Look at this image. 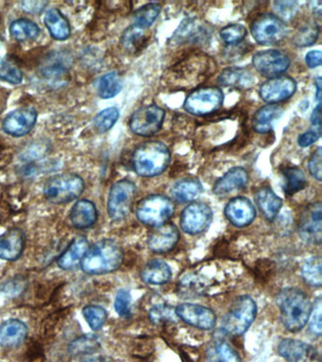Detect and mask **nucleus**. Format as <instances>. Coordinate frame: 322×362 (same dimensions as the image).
Here are the masks:
<instances>
[{
	"instance_id": "nucleus-1",
	"label": "nucleus",
	"mask_w": 322,
	"mask_h": 362,
	"mask_svg": "<svg viewBox=\"0 0 322 362\" xmlns=\"http://www.w3.org/2000/svg\"><path fill=\"white\" fill-rule=\"evenodd\" d=\"M277 305L281 312L282 325L293 333L305 327L313 307L305 293L296 288L282 290L277 295Z\"/></svg>"
},
{
	"instance_id": "nucleus-2",
	"label": "nucleus",
	"mask_w": 322,
	"mask_h": 362,
	"mask_svg": "<svg viewBox=\"0 0 322 362\" xmlns=\"http://www.w3.org/2000/svg\"><path fill=\"white\" fill-rule=\"evenodd\" d=\"M124 254L117 241L105 239L96 241L82 261V269L88 275H104L117 271L122 265Z\"/></svg>"
},
{
	"instance_id": "nucleus-3",
	"label": "nucleus",
	"mask_w": 322,
	"mask_h": 362,
	"mask_svg": "<svg viewBox=\"0 0 322 362\" xmlns=\"http://www.w3.org/2000/svg\"><path fill=\"white\" fill-rule=\"evenodd\" d=\"M170 159L171 155L166 144L161 141H148L135 149L133 166L141 177H155L166 171Z\"/></svg>"
},
{
	"instance_id": "nucleus-4",
	"label": "nucleus",
	"mask_w": 322,
	"mask_h": 362,
	"mask_svg": "<svg viewBox=\"0 0 322 362\" xmlns=\"http://www.w3.org/2000/svg\"><path fill=\"white\" fill-rule=\"evenodd\" d=\"M83 191L85 181L76 174L55 175L44 185V196L53 204H65L75 200Z\"/></svg>"
},
{
	"instance_id": "nucleus-5",
	"label": "nucleus",
	"mask_w": 322,
	"mask_h": 362,
	"mask_svg": "<svg viewBox=\"0 0 322 362\" xmlns=\"http://www.w3.org/2000/svg\"><path fill=\"white\" fill-rule=\"evenodd\" d=\"M175 206L171 199L161 195L146 196L138 203L136 216L144 225L158 227L166 224L173 215Z\"/></svg>"
},
{
	"instance_id": "nucleus-6",
	"label": "nucleus",
	"mask_w": 322,
	"mask_h": 362,
	"mask_svg": "<svg viewBox=\"0 0 322 362\" xmlns=\"http://www.w3.org/2000/svg\"><path fill=\"white\" fill-rule=\"evenodd\" d=\"M256 313L257 306L255 300L248 295L240 296L223 320L225 332L232 336L244 334L255 321Z\"/></svg>"
},
{
	"instance_id": "nucleus-7",
	"label": "nucleus",
	"mask_w": 322,
	"mask_h": 362,
	"mask_svg": "<svg viewBox=\"0 0 322 362\" xmlns=\"http://www.w3.org/2000/svg\"><path fill=\"white\" fill-rule=\"evenodd\" d=\"M136 196V186L130 180L117 181L110 190L107 209L110 218L121 221L129 215Z\"/></svg>"
},
{
	"instance_id": "nucleus-8",
	"label": "nucleus",
	"mask_w": 322,
	"mask_h": 362,
	"mask_svg": "<svg viewBox=\"0 0 322 362\" xmlns=\"http://www.w3.org/2000/svg\"><path fill=\"white\" fill-rule=\"evenodd\" d=\"M224 94L221 89L204 87L192 92L185 99V109L196 117H205L219 111L223 104Z\"/></svg>"
},
{
	"instance_id": "nucleus-9",
	"label": "nucleus",
	"mask_w": 322,
	"mask_h": 362,
	"mask_svg": "<svg viewBox=\"0 0 322 362\" xmlns=\"http://www.w3.org/2000/svg\"><path fill=\"white\" fill-rule=\"evenodd\" d=\"M251 33L258 44L273 46L284 40L287 28L284 21L273 15H263L251 25Z\"/></svg>"
},
{
	"instance_id": "nucleus-10",
	"label": "nucleus",
	"mask_w": 322,
	"mask_h": 362,
	"mask_svg": "<svg viewBox=\"0 0 322 362\" xmlns=\"http://www.w3.org/2000/svg\"><path fill=\"white\" fill-rule=\"evenodd\" d=\"M164 115L166 112L157 105H149L140 107L130 118V130L135 135L144 137L156 135L161 130Z\"/></svg>"
},
{
	"instance_id": "nucleus-11",
	"label": "nucleus",
	"mask_w": 322,
	"mask_h": 362,
	"mask_svg": "<svg viewBox=\"0 0 322 362\" xmlns=\"http://www.w3.org/2000/svg\"><path fill=\"white\" fill-rule=\"evenodd\" d=\"M213 219V212L205 203H192L180 215V227L185 233L198 235L205 232Z\"/></svg>"
},
{
	"instance_id": "nucleus-12",
	"label": "nucleus",
	"mask_w": 322,
	"mask_h": 362,
	"mask_svg": "<svg viewBox=\"0 0 322 362\" xmlns=\"http://www.w3.org/2000/svg\"><path fill=\"white\" fill-rule=\"evenodd\" d=\"M298 233L306 243L321 245L322 241V207L319 202L306 207L298 222Z\"/></svg>"
},
{
	"instance_id": "nucleus-13",
	"label": "nucleus",
	"mask_w": 322,
	"mask_h": 362,
	"mask_svg": "<svg viewBox=\"0 0 322 362\" xmlns=\"http://www.w3.org/2000/svg\"><path fill=\"white\" fill-rule=\"evenodd\" d=\"M175 313L183 322L203 330H210L216 325L217 317L211 309L197 304H180L175 309Z\"/></svg>"
},
{
	"instance_id": "nucleus-14",
	"label": "nucleus",
	"mask_w": 322,
	"mask_h": 362,
	"mask_svg": "<svg viewBox=\"0 0 322 362\" xmlns=\"http://www.w3.org/2000/svg\"><path fill=\"white\" fill-rule=\"evenodd\" d=\"M253 67L266 78H276L285 73L290 65L289 58L279 51L258 52L253 56Z\"/></svg>"
},
{
	"instance_id": "nucleus-15",
	"label": "nucleus",
	"mask_w": 322,
	"mask_h": 362,
	"mask_svg": "<svg viewBox=\"0 0 322 362\" xmlns=\"http://www.w3.org/2000/svg\"><path fill=\"white\" fill-rule=\"evenodd\" d=\"M37 120V112L33 107H21L8 114L2 128L12 137H23L33 130Z\"/></svg>"
},
{
	"instance_id": "nucleus-16",
	"label": "nucleus",
	"mask_w": 322,
	"mask_h": 362,
	"mask_svg": "<svg viewBox=\"0 0 322 362\" xmlns=\"http://www.w3.org/2000/svg\"><path fill=\"white\" fill-rule=\"evenodd\" d=\"M297 84L292 78L276 77L264 83L260 88V96L269 104L279 103L295 94Z\"/></svg>"
},
{
	"instance_id": "nucleus-17",
	"label": "nucleus",
	"mask_w": 322,
	"mask_h": 362,
	"mask_svg": "<svg viewBox=\"0 0 322 362\" xmlns=\"http://www.w3.org/2000/svg\"><path fill=\"white\" fill-rule=\"evenodd\" d=\"M278 353L287 362H319L318 351L302 341L282 340L279 343Z\"/></svg>"
},
{
	"instance_id": "nucleus-18",
	"label": "nucleus",
	"mask_w": 322,
	"mask_h": 362,
	"mask_svg": "<svg viewBox=\"0 0 322 362\" xmlns=\"http://www.w3.org/2000/svg\"><path fill=\"white\" fill-rule=\"evenodd\" d=\"M224 212L227 219L237 227H245L251 225L256 215L253 204L250 199L243 196L232 199L227 204Z\"/></svg>"
},
{
	"instance_id": "nucleus-19",
	"label": "nucleus",
	"mask_w": 322,
	"mask_h": 362,
	"mask_svg": "<svg viewBox=\"0 0 322 362\" xmlns=\"http://www.w3.org/2000/svg\"><path fill=\"white\" fill-rule=\"evenodd\" d=\"M180 239V232L176 225L164 224L149 236L148 245L154 253L164 254L172 250L176 246Z\"/></svg>"
},
{
	"instance_id": "nucleus-20",
	"label": "nucleus",
	"mask_w": 322,
	"mask_h": 362,
	"mask_svg": "<svg viewBox=\"0 0 322 362\" xmlns=\"http://www.w3.org/2000/svg\"><path fill=\"white\" fill-rule=\"evenodd\" d=\"M25 248L24 232L19 228H10L0 236V259L14 261L20 258Z\"/></svg>"
},
{
	"instance_id": "nucleus-21",
	"label": "nucleus",
	"mask_w": 322,
	"mask_h": 362,
	"mask_svg": "<svg viewBox=\"0 0 322 362\" xmlns=\"http://www.w3.org/2000/svg\"><path fill=\"white\" fill-rule=\"evenodd\" d=\"M248 182V174L244 168L234 167L214 183L213 191L214 195L226 196L242 190Z\"/></svg>"
},
{
	"instance_id": "nucleus-22",
	"label": "nucleus",
	"mask_w": 322,
	"mask_h": 362,
	"mask_svg": "<svg viewBox=\"0 0 322 362\" xmlns=\"http://www.w3.org/2000/svg\"><path fill=\"white\" fill-rule=\"evenodd\" d=\"M69 219L73 227L78 230L91 227L98 220V211L95 204L85 199L77 201L70 211Z\"/></svg>"
},
{
	"instance_id": "nucleus-23",
	"label": "nucleus",
	"mask_w": 322,
	"mask_h": 362,
	"mask_svg": "<svg viewBox=\"0 0 322 362\" xmlns=\"http://www.w3.org/2000/svg\"><path fill=\"white\" fill-rule=\"evenodd\" d=\"M89 249L87 239L78 236L65 249L64 253L58 259V266L62 270H71L77 265L82 264L83 258Z\"/></svg>"
},
{
	"instance_id": "nucleus-24",
	"label": "nucleus",
	"mask_w": 322,
	"mask_h": 362,
	"mask_svg": "<svg viewBox=\"0 0 322 362\" xmlns=\"http://www.w3.org/2000/svg\"><path fill=\"white\" fill-rule=\"evenodd\" d=\"M28 327L20 320L10 319L0 327V345L3 347H17L24 342Z\"/></svg>"
},
{
	"instance_id": "nucleus-25",
	"label": "nucleus",
	"mask_w": 322,
	"mask_h": 362,
	"mask_svg": "<svg viewBox=\"0 0 322 362\" xmlns=\"http://www.w3.org/2000/svg\"><path fill=\"white\" fill-rule=\"evenodd\" d=\"M172 277L171 269L167 262L153 259L146 264L141 271V279L149 285H164Z\"/></svg>"
},
{
	"instance_id": "nucleus-26",
	"label": "nucleus",
	"mask_w": 322,
	"mask_h": 362,
	"mask_svg": "<svg viewBox=\"0 0 322 362\" xmlns=\"http://www.w3.org/2000/svg\"><path fill=\"white\" fill-rule=\"evenodd\" d=\"M256 204L269 221H273L282 206V199L271 188L259 189L255 193Z\"/></svg>"
},
{
	"instance_id": "nucleus-27",
	"label": "nucleus",
	"mask_w": 322,
	"mask_h": 362,
	"mask_svg": "<svg viewBox=\"0 0 322 362\" xmlns=\"http://www.w3.org/2000/svg\"><path fill=\"white\" fill-rule=\"evenodd\" d=\"M221 85L235 89H248L255 83V78L244 68H228L219 77Z\"/></svg>"
},
{
	"instance_id": "nucleus-28",
	"label": "nucleus",
	"mask_w": 322,
	"mask_h": 362,
	"mask_svg": "<svg viewBox=\"0 0 322 362\" xmlns=\"http://www.w3.org/2000/svg\"><path fill=\"white\" fill-rule=\"evenodd\" d=\"M44 24L49 33L58 41H65L69 38L71 30L67 17L58 9H51L44 17Z\"/></svg>"
},
{
	"instance_id": "nucleus-29",
	"label": "nucleus",
	"mask_w": 322,
	"mask_h": 362,
	"mask_svg": "<svg viewBox=\"0 0 322 362\" xmlns=\"http://www.w3.org/2000/svg\"><path fill=\"white\" fill-rule=\"evenodd\" d=\"M284 114V110L277 105L269 104L259 109L253 120V128L258 133H268L272 130L275 120H278Z\"/></svg>"
},
{
	"instance_id": "nucleus-30",
	"label": "nucleus",
	"mask_w": 322,
	"mask_h": 362,
	"mask_svg": "<svg viewBox=\"0 0 322 362\" xmlns=\"http://www.w3.org/2000/svg\"><path fill=\"white\" fill-rule=\"evenodd\" d=\"M203 193V185L200 181L188 178L178 181L170 190V195L179 203H187L195 200Z\"/></svg>"
},
{
	"instance_id": "nucleus-31",
	"label": "nucleus",
	"mask_w": 322,
	"mask_h": 362,
	"mask_svg": "<svg viewBox=\"0 0 322 362\" xmlns=\"http://www.w3.org/2000/svg\"><path fill=\"white\" fill-rule=\"evenodd\" d=\"M70 62H71V59L68 55L58 52V53L51 55L48 59L44 60L41 71L46 78H58L67 72L70 67Z\"/></svg>"
},
{
	"instance_id": "nucleus-32",
	"label": "nucleus",
	"mask_w": 322,
	"mask_h": 362,
	"mask_svg": "<svg viewBox=\"0 0 322 362\" xmlns=\"http://www.w3.org/2000/svg\"><path fill=\"white\" fill-rule=\"evenodd\" d=\"M206 362H241L234 348L224 341H217L207 349Z\"/></svg>"
},
{
	"instance_id": "nucleus-33",
	"label": "nucleus",
	"mask_w": 322,
	"mask_h": 362,
	"mask_svg": "<svg viewBox=\"0 0 322 362\" xmlns=\"http://www.w3.org/2000/svg\"><path fill=\"white\" fill-rule=\"evenodd\" d=\"M146 31L137 24H133L122 34L121 44L126 51L135 53L145 44Z\"/></svg>"
},
{
	"instance_id": "nucleus-34",
	"label": "nucleus",
	"mask_w": 322,
	"mask_h": 362,
	"mask_svg": "<svg viewBox=\"0 0 322 362\" xmlns=\"http://www.w3.org/2000/svg\"><path fill=\"white\" fill-rule=\"evenodd\" d=\"M10 33L15 40L30 41L38 37L40 34V28L33 21L18 19L10 25Z\"/></svg>"
},
{
	"instance_id": "nucleus-35",
	"label": "nucleus",
	"mask_w": 322,
	"mask_h": 362,
	"mask_svg": "<svg viewBox=\"0 0 322 362\" xmlns=\"http://www.w3.org/2000/svg\"><path fill=\"white\" fill-rule=\"evenodd\" d=\"M122 89V80L116 71L107 73L99 78L98 83V94L101 98H114Z\"/></svg>"
},
{
	"instance_id": "nucleus-36",
	"label": "nucleus",
	"mask_w": 322,
	"mask_h": 362,
	"mask_svg": "<svg viewBox=\"0 0 322 362\" xmlns=\"http://www.w3.org/2000/svg\"><path fill=\"white\" fill-rule=\"evenodd\" d=\"M284 191L287 196H293L306 187V178L300 168L287 167L284 170Z\"/></svg>"
},
{
	"instance_id": "nucleus-37",
	"label": "nucleus",
	"mask_w": 322,
	"mask_h": 362,
	"mask_svg": "<svg viewBox=\"0 0 322 362\" xmlns=\"http://www.w3.org/2000/svg\"><path fill=\"white\" fill-rule=\"evenodd\" d=\"M99 347L101 343L98 338L94 335H85L73 341L68 350L73 356H85L96 352Z\"/></svg>"
},
{
	"instance_id": "nucleus-38",
	"label": "nucleus",
	"mask_w": 322,
	"mask_h": 362,
	"mask_svg": "<svg viewBox=\"0 0 322 362\" xmlns=\"http://www.w3.org/2000/svg\"><path fill=\"white\" fill-rule=\"evenodd\" d=\"M321 258L314 256L308 259L303 266V277L308 285L312 287H321L322 284Z\"/></svg>"
},
{
	"instance_id": "nucleus-39",
	"label": "nucleus",
	"mask_w": 322,
	"mask_h": 362,
	"mask_svg": "<svg viewBox=\"0 0 322 362\" xmlns=\"http://www.w3.org/2000/svg\"><path fill=\"white\" fill-rule=\"evenodd\" d=\"M160 12H161V6L159 4H146L136 10L135 15H133L135 24L145 28L151 27L156 18L158 17Z\"/></svg>"
},
{
	"instance_id": "nucleus-40",
	"label": "nucleus",
	"mask_w": 322,
	"mask_h": 362,
	"mask_svg": "<svg viewBox=\"0 0 322 362\" xmlns=\"http://www.w3.org/2000/svg\"><path fill=\"white\" fill-rule=\"evenodd\" d=\"M83 314L89 327L93 330L101 329L105 325L108 317L105 309L96 305L86 306L83 308Z\"/></svg>"
},
{
	"instance_id": "nucleus-41",
	"label": "nucleus",
	"mask_w": 322,
	"mask_h": 362,
	"mask_svg": "<svg viewBox=\"0 0 322 362\" xmlns=\"http://www.w3.org/2000/svg\"><path fill=\"white\" fill-rule=\"evenodd\" d=\"M119 117V112L117 107H112L108 109L103 110L99 112L94 121L95 128L99 133H104L111 130L116 124Z\"/></svg>"
},
{
	"instance_id": "nucleus-42",
	"label": "nucleus",
	"mask_w": 322,
	"mask_h": 362,
	"mask_svg": "<svg viewBox=\"0 0 322 362\" xmlns=\"http://www.w3.org/2000/svg\"><path fill=\"white\" fill-rule=\"evenodd\" d=\"M0 80L10 84H20L23 80V72L12 60L4 59L0 62Z\"/></svg>"
},
{
	"instance_id": "nucleus-43",
	"label": "nucleus",
	"mask_w": 322,
	"mask_h": 362,
	"mask_svg": "<svg viewBox=\"0 0 322 362\" xmlns=\"http://www.w3.org/2000/svg\"><path fill=\"white\" fill-rule=\"evenodd\" d=\"M319 28L316 24H308L305 26L296 34L294 38V43L298 46H309L313 44L318 39L319 36Z\"/></svg>"
},
{
	"instance_id": "nucleus-44",
	"label": "nucleus",
	"mask_w": 322,
	"mask_h": 362,
	"mask_svg": "<svg viewBox=\"0 0 322 362\" xmlns=\"http://www.w3.org/2000/svg\"><path fill=\"white\" fill-rule=\"evenodd\" d=\"M221 36L222 40L228 44H238L244 40V38L247 36V30H246L244 26L239 25V24H232V25L222 28Z\"/></svg>"
},
{
	"instance_id": "nucleus-45",
	"label": "nucleus",
	"mask_w": 322,
	"mask_h": 362,
	"mask_svg": "<svg viewBox=\"0 0 322 362\" xmlns=\"http://www.w3.org/2000/svg\"><path fill=\"white\" fill-rule=\"evenodd\" d=\"M115 309L119 316L129 317L130 314V295L125 288L117 292L115 300Z\"/></svg>"
},
{
	"instance_id": "nucleus-46",
	"label": "nucleus",
	"mask_w": 322,
	"mask_h": 362,
	"mask_svg": "<svg viewBox=\"0 0 322 362\" xmlns=\"http://www.w3.org/2000/svg\"><path fill=\"white\" fill-rule=\"evenodd\" d=\"M321 299L318 298L315 302V305L312 307L310 317V330L316 336H321L322 331L321 327Z\"/></svg>"
},
{
	"instance_id": "nucleus-47",
	"label": "nucleus",
	"mask_w": 322,
	"mask_h": 362,
	"mask_svg": "<svg viewBox=\"0 0 322 362\" xmlns=\"http://www.w3.org/2000/svg\"><path fill=\"white\" fill-rule=\"evenodd\" d=\"M174 314H176L175 309L173 311V309L163 305L154 307L149 311V317H151V321L156 322V324L167 321V320H171Z\"/></svg>"
},
{
	"instance_id": "nucleus-48",
	"label": "nucleus",
	"mask_w": 322,
	"mask_h": 362,
	"mask_svg": "<svg viewBox=\"0 0 322 362\" xmlns=\"http://www.w3.org/2000/svg\"><path fill=\"white\" fill-rule=\"evenodd\" d=\"M321 151V148L316 149V150L314 152L312 157H311L310 161H309V171H310V174L312 175V177L319 181H321L322 177Z\"/></svg>"
},
{
	"instance_id": "nucleus-49",
	"label": "nucleus",
	"mask_w": 322,
	"mask_h": 362,
	"mask_svg": "<svg viewBox=\"0 0 322 362\" xmlns=\"http://www.w3.org/2000/svg\"><path fill=\"white\" fill-rule=\"evenodd\" d=\"M274 7L275 10L285 19H289L297 12V2L277 1L274 2Z\"/></svg>"
},
{
	"instance_id": "nucleus-50",
	"label": "nucleus",
	"mask_w": 322,
	"mask_h": 362,
	"mask_svg": "<svg viewBox=\"0 0 322 362\" xmlns=\"http://www.w3.org/2000/svg\"><path fill=\"white\" fill-rule=\"evenodd\" d=\"M319 137V133L316 132V131H307V132L303 133L302 135L298 136V146H303V148H307V146L315 143Z\"/></svg>"
},
{
	"instance_id": "nucleus-51",
	"label": "nucleus",
	"mask_w": 322,
	"mask_h": 362,
	"mask_svg": "<svg viewBox=\"0 0 322 362\" xmlns=\"http://www.w3.org/2000/svg\"><path fill=\"white\" fill-rule=\"evenodd\" d=\"M22 9L28 12H40L48 5V2L44 1H24L21 3Z\"/></svg>"
},
{
	"instance_id": "nucleus-52",
	"label": "nucleus",
	"mask_w": 322,
	"mask_h": 362,
	"mask_svg": "<svg viewBox=\"0 0 322 362\" xmlns=\"http://www.w3.org/2000/svg\"><path fill=\"white\" fill-rule=\"evenodd\" d=\"M306 64L308 67L315 68L321 64V52L319 51H313L308 52L305 56Z\"/></svg>"
},
{
	"instance_id": "nucleus-53",
	"label": "nucleus",
	"mask_w": 322,
	"mask_h": 362,
	"mask_svg": "<svg viewBox=\"0 0 322 362\" xmlns=\"http://www.w3.org/2000/svg\"><path fill=\"white\" fill-rule=\"evenodd\" d=\"M321 105L319 103L318 106L315 107L314 110L312 117H311V121H312L313 126L315 127H321Z\"/></svg>"
},
{
	"instance_id": "nucleus-54",
	"label": "nucleus",
	"mask_w": 322,
	"mask_h": 362,
	"mask_svg": "<svg viewBox=\"0 0 322 362\" xmlns=\"http://www.w3.org/2000/svg\"><path fill=\"white\" fill-rule=\"evenodd\" d=\"M12 160V155L8 152L0 151V167H5L8 164H10Z\"/></svg>"
},
{
	"instance_id": "nucleus-55",
	"label": "nucleus",
	"mask_w": 322,
	"mask_h": 362,
	"mask_svg": "<svg viewBox=\"0 0 322 362\" xmlns=\"http://www.w3.org/2000/svg\"><path fill=\"white\" fill-rule=\"evenodd\" d=\"M316 99L318 101H321V78H316Z\"/></svg>"
},
{
	"instance_id": "nucleus-56",
	"label": "nucleus",
	"mask_w": 322,
	"mask_h": 362,
	"mask_svg": "<svg viewBox=\"0 0 322 362\" xmlns=\"http://www.w3.org/2000/svg\"><path fill=\"white\" fill-rule=\"evenodd\" d=\"M83 362H105L104 361H102L101 359H88V361H83Z\"/></svg>"
}]
</instances>
